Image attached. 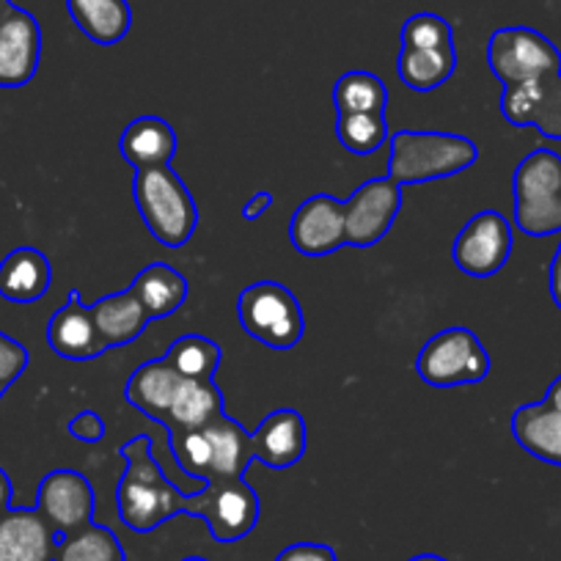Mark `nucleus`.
<instances>
[{"label": "nucleus", "instance_id": "1", "mask_svg": "<svg viewBox=\"0 0 561 561\" xmlns=\"http://www.w3.org/2000/svg\"><path fill=\"white\" fill-rule=\"evenodd\" d=\"M124 477L118 479V517L135 534H149L176 515L202 517L218 542H240L256 528L262 504L245 479L207 482L198 493H182L165 479L152 457V438L138 435L122 446Z\"/></svg>", "mask_w": 561, "mask_h": 561}, {"label": "nucleus", "instance_id": "2", "mask_svg": "<svg viewBox=\"0 0 561 561\" xmlns=\"http://www.w3.org/2000/svg\"><path fill=\"white\" fill-rule=\"evenodd\" d=\"M169 446L182 473L204 484L242 479L256 460L251 433L226 413L202 430H174L169 433Z\"/></svg>", "mask_w": 561, "mask_h": 561}, {"label": "nucleus", "instance_id": "3", "mask_svg": "<svg viewBox=\"0 0 561 561\" xmlns=\"http://www.w3.org/2000/svg\"><path fill=\"white\" fill-rule=\"evenodd\" d=\"M479 149L471 138L435 129H399L391 135L388 174L397 185L449 180L471 169Z\"/></svg>", "mask_w": 561, "mask_h": 561}, {"label": "nucleus", "instance_id": "4", "mask_svg": "<svg viewBox=\"0 0 561 561\" xmlns=\"http://www.w3.org/2000/svg\"><path fill=\"white\" fill-rule=\"evenodd\" d=\"M133 198L149 234L165 248H182L198 229V207L171 165L135 171Z\"/></svg>", "mask_w": 561, "mask_h": 561}, {"label": "nucleus", "instance_id": "5", "mask_svg": "<svg viewBox=\"0 0 561 561\" xmlns=\"http://www.w3.org/2000/svg\"><path fill=\"white\" fill-rule=\"evenodd\" d=\"M515 226L528 237L561 234V158L550 149L526 154L512 176Z\"/></svg>", "mask_w": 561, "mask_h": 561}, {"label": "nucleus", "instance_id": "6", "mask_svg": "<svg viewBox=\"0 0 561 561\" xmlns=\"http://www.w3.org/2000/svg\"><path fill=\"white\" fill-rule=\"evenodd\" d=\"M237 317L248 336L278 353L298 347L306 333V317L298 298L278 280H259L242 289Z\"/></svg>", "mask_w": 561, "mask_h": 561}, {"label": "nucleus", "instance_id": "7", "mask_svg": "<svg viewBox=\"0 0 561 561\" xmlns=\"http://www.w3.org/2000/svg\"><path fill=\"white\" fill-rule=\"evenodd\" d=\"M415 375L433 388L473 386L488 380L490 355L482 339L468 328H446L427 339L415 358Z\"/></svg>", "mask_w": 561, "mask_h": 561}, {"label": "nucleus", "instance_id": "8", "mask_svg": "<svg viewBox=\"0 0 561 561\" xmlns=\"http://www.w3.org/2000/svg\"><path fill=\"white\" fill-rule=\"evenodd\" d=\"M488 64L501 83L520 85L561 72V50L528 25H510L490 36Z\"/></svg>", "mask_w": 561, "mask_h": 561}, {"label": "nucleus", "instance_id": "9", "mask_svg": "<svg viewBox=\"0 0 561 561\" xmlns=\"http://www.w3.org/2000/svg\"><path fill=\"white\" fill-rule=\"evenodd\" d=\"M512 226L495 209H482L473 215L451 245V262L471 278H490L499 273L512 256Z\"/></svg>", "mask_w": 561, "mask_h": 561}, {"label": "nucleus", "instance_id": "10", "mask_svg": "<svg viewBox=\"0 0 561 561\" xmlns=\"http://www.w3.org/2000/svg\"><path fill=\"white\" fill-rule=\"evenodd\" d=\"M42 61L39 20L12 0H0V89H23Z\"/></svg>", "mask_w": 561, "mask_h": 561}, {"label": "nucleus", "instance_id": "11", "mask_svg": "<svg viewBox=\"0 0 561 561\" xmlns=\"http://www.w3.org/2000/svg\"><path fill=\"white\" fill-rule=\"evenodd\" d=\"M96 495L89 479L72 468L50 471L36 493V510L47 517L58 537L72 534L94 523Z\"/></svg>", "mask_w": 561, "mask_h": 561}, {"label": "nucleus", "instance_id": "12", "mask_svg": "<svg viewBox=\"0 0 561 561\" xmlns=\"http://www.w3.org/2000/svg\"><path fill=\"white\" fill-rule=\"evenodd\" d=\"M402 209V185L391 176L369 180L347 198V245L371 248L391 231Z\"/></svg>", "mask_w": 561, "mask_h": 561}, {"label": "nucleus", "instance_id": "13", "mask_svg": "<svg viewBox=\"0 0 561 561\" xmlns=\"http://www.w3.org/2000/svg\"><path fill=\"white\" fill-rule=\"evenodd\" d=\"M289 240L304 256H328L347 245V202L328 193L306 198L293 215Z\"/></svg>", "mask_w": 561, "mask_h": 561}, {"label": "nucleus", "instance_id": "14", "mask_svg": "<svg viewBox=\"0 0 561 561\" xmlns=\"http://www.w3.org/2000/svg\"><path fill=\"white\" fill-rule=\"evenodd\" d=\"M501 113L515 127H537L539 135L561 140V72L520 85H504Z\"/></svg>", "mask_w": 561, "mask_h": 561}, {"label": "nucleus", "instance_id": "15", "mask_svg": "<svg viewBox=\"0 0 561 561\" xmlns=\"http://www.w3.org/2000/svg\"><path fill=\"white\" fill-rule=\"evenodd\" d=\"M47 344L67 360H94L111 350L96 331L91 306L80 300L78 289H69L67 304L47 322Z\"/></svg>", "mask_w": 561, "mask_h": 561}, {"label": "nucleus", "instance_id": "16", "mask_svg": "<svg viewBox=\"0 0 561 561\" xmlns=\"http://www.w3.org/2000/svg\"><path fill=\"white\" fill-rule=\"evenodd\" d=\"M251 438L253 455L262 466L273 468V471H287L306 457L309 430H306V421L298 410L278 408L264 415Z\"/></svg>", "mask_w": 561, "mask_h": 561}, {"label": "nucleus", "instance_id": "17", "mask_svg": "<svg viewBox=\"0 0 561 561\" xmlns=\"http://www.w3.org/2000/svg\"><path fill=\"white\" fill-rule=\"evenodd\" d=\"M58 534L39 510L0 515V561H56Z\"/></svg>", "mask_w": 561, "mask_h": 561}, {"label": "nucleus", "instance_id": "18", "mask_svg": "<svg viewBox=\"0 0 561 561\" xmlns=\"http://www.w3.org/2000/svg\"><path fill=\"white\" fill-rule=\"evenodd\" d=\"M176 149H180V140H176L174 127L160 116L133 118L118 138V154L135 171L171 165Z\"/></svg>", "mask_w": 561, "mask_h": 561}, {"label": "nucleus", "instance_id": "19", "mask_svg": "<svg viewBox=\"0 0 561 561\" xmlns=\"http://www.w3.org/2000/svg\"><path fill=\"white\" fill-rule=\"evenodd\" d=\"M182 382H185V377L169 360L154 358L133 371V377L127 380V388H124V399L135 410L147 415V419L165 424Z\"/></svg>", "mask_w": 561, "mask_h": 561}, {"label": "nucleus", "instance_id": "20", "mask_svg": "<svg viewBox=\"0 0 561 561\" xmlns=\"http://www.w3.org/2000/svg\"><path fill=\"white\" fill-rule=\"evenodd\" d=\"M53 284L50 259L39 248H14L0 262V298L12 304L31 306L47 295Z\"/></svg>", "mask_w": 561, "mask_h": 561}, {"label": "nucleus", "instance_id": "21", "mask_svg": "<svg viewBox=\"0 0 561 561\" xmlns=\"http://www.w3.org/2000/svg\"><path fill=\"white\" fill-rule=\"evenodd\" d=\"M512 435L517 446L548 466L561 468V410L548 402H528L512 413Z\"/></svg>", "mask_w": 561, "mask_h": 561}, {"label": "nucleus", "instance_id": "22", "mask_svg": "<svg viewBox=\"0 0 561 561\" xmlns=\"http://www.w3.org/2000/svg\"><path fill=\"white\" fill-rule=\"evenodd\" d=\"M91 314H94L96 331L105 339V344L111 350L127 347L133 344L140 333L147 331L149 320L147 309L138 300V295L133 289H122V293H113L100 298L96 304H91Z\"/></svg>", "mask_w": 561, "mask_h": 561}, {"label": "nucleus", "instance_id": "23", "mask_svg": "<svg viewBox=\"0 0 561 561\" xmlns=\"http://www.w3.org/2000/svg\"><path fill=\"white\" fill-rule=\"evenodd\" d=\"M129 289L138 295L149 320H163V317L176 314L185 306L187 293H191L185 275L163 262H154L140 270Z\"/></svg>", "mask_w": 561, "mask_h": 561}, {"label": "nucleus", "instance_id": "24", "mask_svg": "<svg viewBox=\"0 0 561 561\" xmlns=\"http://www.w3.org/2000/svg\"><path fill=\"white\" fill-rule=\"evenodd\" d=\"M72 23L94 45L113 47L133 28V9L127 0H67Z\"/></svg>", "mask_w": 561, "mask_h": 561}, {"label": "nucleus", "instance_id": "25", "mask_svg": "<svg viewBox=\"0 0 561 561\" xmlns=\"http://www.w3.org/2000/svg\"><path fill=\"white\" fill-rule=\"evenodd\" d=\"M224 410V391L215 380H185L176 391L171 413L163 427L174 430H202L209 421L218 419Z\"/></svg>", "mask_w": 561, "mask_h": 561}, {"label": "nucleus", "instance_id": "26", "mask_svg": "<svg viewBox=\"0 0 561 561\" xmlns=\"http://www.w3.org/2000/svg\"><path fill=\"white\" fill-rule=\"evenodd\" d=\"M455 69V45L435 47V50H413V47H402V50H399V80H402L410 91H419V94H427V91H435L444 83H449Z\"/></svg>", "mask_w": 561, "mask_h": 561}, {"label": "nucleus", "instance_id": "27", "mask_svg": "<svg viewBox=\"0 0 561 561\" xmlns=\"http://www.w3.org/2000/svg\"><path fill=\"white\" fill-rule=\"evenodd\" d=\"M185 380H215V371L220 369V344L202 333H187L180 336L163 355Z\"/></svg>", "mask_w": 561, "mask_h": 561}, {"label": "nucleus", "instance_id": "28", "mask_svg": "<svg viewBox=\"0 0 561 561\" xmlns=\"http://www.w3.org/2000/svg\"><path fill=\"white\" fill-rule=\"evenodd\" d=\"M333 105L336 113H382L388 105V89L375 72L353 69L344 72L333 85Z\"/></svg>", "mask_w": 561, "mask_h": 561}, {"label": "nucleus", "instance_id": "29", "mask_svg": "<svg viewBox=\"0 0 561 561\" xmlns=\"http://www.w3.org/2000/svg\"><path fill=\"white\" fill-rule=\"evenodd\" d=\"M56 561H124V548L111 528L91 523L58 537Z\"/></svg>", "mask_w": 561, "mask_h": 561}, {"label": "nucleus", "instance_id": "30", "mask_svg": "<svg viewBox=\"0 0 561 561\" xmlns=\"http://www.w3.org/2000/svg\"><path fill=\"white\" fill-rule=\"evenodd\" d=\"M336 135L347 152L371 154L388 140L386 111L382 113H342L336 118Z\"/></svg>", "mask_w": 561, "mask_h": 561}, {"label": "nucleus", "instance_id": "31", "mask_svg": "<svg viewBox=\"0 0 561 561\" xmlns=\"http://www.w3.org/2000/svg\"><path fill=\"white\" fill-rule=\"evenodd\" d=\"M455 45V31H451L449 20L440 14L421 12L404 20L402 25V47H413V50H435V47H451Z\"/></svg>", "mask_w": 561, "mask_h": 561}, {"label": "nucleus", "instance_id": "32", "mask_svg": "<svg viewBox=\"0 0 561 561\" xmlns=\"http://www.w3.org/2000/svg\"><path fill=\"white\" fill-rule=\"evenodd\" d=\"M31 364V355L18 339L7 336V333L0 331V388L7 391L14 380H20L25 369Z\"/></svg>", "mask_w": 561, "mask_h": 561}, {"label": "nucleus", "instance_id": "33", "mask_svg": "<svg viewBox=\"0 0 561 561\" xmlns=\"http://www.w3.org/2000/svg\"><path fill=\"white\" fill-rule=\"evenodd\" d=\"M69 435L80 444H100L105 438V421L94 410H83L69 421Z\"/></svg>", "mask_w": 561, "mask_h": 561}, {"label": "nucleus", "instance_id": "34", "mask_svg": "<svg viewBox=\"0 0 561 561\" xmlns=\"http://www.w3.org/2000/svg\"><path fill=\"white\" fill-rule=\"evenodd\" d=\"M275 561H339L336 550L322 542H295L280 550Z\"/></svg>", "mask_w": 561, "mask_h": 561}, {"label": "nucleus", "instance_id": "35", "mask_svg": "<svg viewBox=\"0 0 561 561\" xmlns=\"http://www.w3.org/2000/svg\"><path fill=\"white\" fill-rule=\"evenodd\" d=\"M270 207H273V193L259 191V193H253V196L248 198L245 207H242V218H245L248 224H253V220L262 218Z\"/></svg>", "mask_w": 561, "mask_h": 561}, {"label": "nucleus", "instance_id": "36", "mask_svg": "<svg viewBox=\"0 0 561 561\" xmlns=\"http://www.w3.org/2000/svg\"><path fill=\"white\" fill-rule=\"evenodd\" d=\"M548 284H550V298H553L556 309L561 311V242H559V248H556L553 259H550Z\"/></svg>", "mask_w": 561, "mask_h": 561}, {"label": "nucleus", "instance_id": "37", "mask_svg": "<svg viewBox=\"0 0 561 561\" xmlns=\"http://www.w3.org/2000/svg\"><path fill=\"white\" fill-rule=\"evenodd\" d=\"M12 510V479L0 468V515Z\"/></svg>", "mask_w": 561, "mask_h": 561}, {"label": "nucleus", "instance_id": "38", "mask_svg": "<svg viewBox=\"0 0 561 561\" xmlns=\"http://www.w3.org/2000/svg\"><path fill=\"white\" fill-rule=\"evenodd\" d=\"M545 402H548L550 408L561 410V375L548 386V391H545Z\"/></svg>", "mask_w": 561, "mask_h": 561}, {"label": "nucleus", "instance_id": "39", "mask_svg": "<svg viewBox=\"0 0 561 561\" xmlns=\"http://www.w3.org/2000/svg\"><path fill=\"white\" fill-rule=\"evenodd\" d=\"M408 561H449V559H444V556H438V553H421V556H413V559H408Z\"/></svg>", "mask_w": 561, "mask_h": 561}, {"label": "nucleus", "instance_id": "40", "mask_svg": "<svg viewBox=\"0 0 561 561\" xmlns=\"http://www.w3.org/2000/svg\"><path fill=\"white\" fill-rule=\"evenodd\" d=\"M182 561H209V559H202V556H187V559H182Z\"/></svg>", "mask_w": 561, "mask_h": 561}, {"label": "nucleus", "instance_id": "41", "mask_svg": "<svg viewBox=\"0 0 561 561\" xmlns=\"http://www.w3.org/2000/svg\"><path fill=\"white\" fill-rule=\"evenodd\" d=\"M3 393H7V391H3V388H0V397H3Z\"/></svg>", "mask_w": 561, "mask_h": 561}]
</instances>
